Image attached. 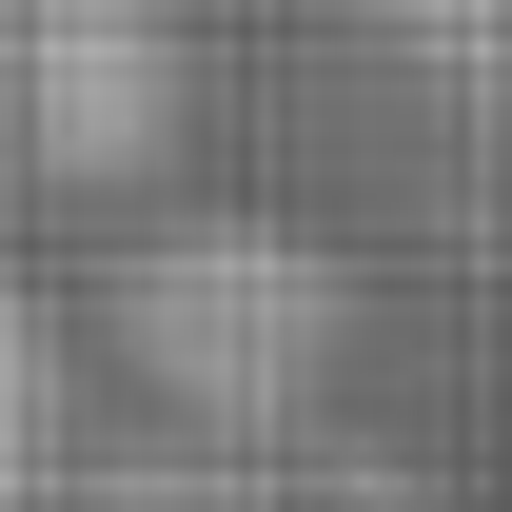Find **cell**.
<instances>
[{
	"instance_id": "3",
	"label": "cell",
	"mask_w": 512,
	"mask_h": 512,
	"mask_svg": "<svg viewBox=\"0 0 512 512\" xmlns=\"http://www.w3.org/2000/svg\"><path fill=\"white\" fill-rule=\"evenodd\" d=\"M79 473V355H60V296L0 276V512H60Z\"/></svg>"
},
{
	"instance_id": "5",
	"label": "cell",
	"mask_w": 512,
	"mask_h": 512,
	"mask_svg": "<svg viewBox=\"0 0 512 512\" xmlns=\"http://www.w3.org/2000/svg\"><path fill=\"white\" fill-rule=\"evenodd\" d=\"M394 40H414V60L434 79H473V99H512V0H375Z\"/></svg>"
},
{
	"instance_id": "4",
	"label": "cell",
	"mask_w": 512,
	"mask_h": 512,
	"mask_svg": "<svg viewBox=\"0 0 512 512\" xmlns=\"http://www.w3.org/2000/svg\"><path fill=\"white\" fill-rule=\"evenodd\" d=\"M60 512H256V473H237L217 434H138V453H79Z\"/></svg>"
},
{
	"instance_id": "2",
	"label": "cell",
	"mask_w": 512,
	"mask_h": 512,
	"mask_svg": "<svg viewBox=\"0 0 512 512\" xmlns=\"http://www.w3.org/2000/svg\"><path fill=\"white\" fill-rule=\"evenodd\" d=\"M20 138L60 178H138L178 138V40L158 0H20Z\"/></svg>"
},
{
	"instance_id": "6",
	"label": "cell",
	"mask_w": 512,
	"mask_h": 512,
	"mask_svg": "<svg viewBox=\"0 0 512 512\" xmlns=\"http://www.w3.org/2000/svg\"><path fill=\"white\" fill-rule=\"evenodd\" d=\"M296 512H453V493L414 473V453H375V434H335V453H316V493H296Z\"/></svg>"
},
{
	"instance_id": "1",
	"label": "cell",
	"mask_w": 512,
	"mask_h": 512,
	"mask_svg": "<svg viewBox=\"0 0 512 512\" xmlns=\"http://www.w3.org/2000/svg\"><path fill=\"white\" fill-rule=\"evenodd\" d=\"M99 335H119V375L158 394V434L276 453L335 394V355H355V276H335V237H296V217H158V237L99 276Z\"/></svg>"
}]
</instances>
